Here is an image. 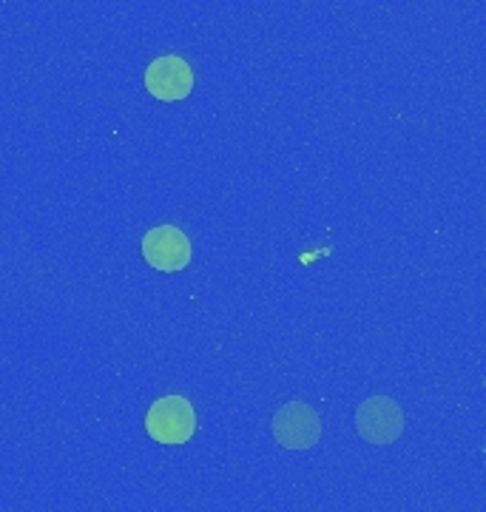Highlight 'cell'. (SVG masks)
Instances as JSON below:
<instances>
[{
  "mask_svg": "<svg viewBox=\"0 0 486 512\" xmlns=\"http://www.w3.org/2000/svg\"><path fill=\"white\" fill-rule=\"evenodd\" d=\"M148 436L160 444H185L197 430V413L182 396H162L145 416Z\"/></svg>",
  "mask_w": 486,
  "mask_h": 512,
  "instance_id": "obj_1",
  "label": "cell"
},
{
  "mask_svg": "<svg viewBox=\"0 0 486 512\" xmlns=\"http://www.w3.org/2000/svg\"><path fill=\"white\" fill-rule=\"evenodd\" d=\"M322 436V421L313 407L302 402L285 404L273 416V439L288 450H310Z\"/></svg>",
  "mask_w": 486,
  "mask_h": 512,
  "instance_id": "obj_2",
  "label": "cell"
},
{
  "mask_svg": "<svg viewBox=\"0 0 486 512\" xmlns=\"http://www.w3.org/2000/svg\"><path fill=\"white\" fill-rule=\"evenodd\" d=\"M143 256L151 268L165 271V274H177L191 262V242L180 228L160 225V228H151L143 237Z\"/></svg>",
  "mask_w": 486,
  "mask_h": 512,
  "instance_id": "obj_3",
  "label": "cell"
},
{
  "mask_svg": "<svg viewBox=\"0 0 486 512\" xmlns=\"http://www.w3.org/2000/svg\"><path fill=\"white\" fill-rule=\"evenodd\" d=\"M356 427H359L361 439H367L370 444H393L404 430V413L393 399L373 396L359 407Z\"/></svg>",
  "mask_w": 486,
  "mask_h": 512,
  "instance_id": "obj_4",
  "label": "cell"
},
{
  "mask_svg": "<svg viewBox=\"0 0 486 512\" xmlns=\"http://www.w3.org/2000/svg\"><path fill=\"white\" fill-rule=\"evenodd\" d=\"M145 89L154 94L157 100L177 103V100H185L191 94V89H194V72H191V66L182 57H157L145 69Z\"/></svg>",
  "mask_w": 486,
  "mask_h": 512,
  "instance_id": "obj_5",
  "label": "cell"
}]
</instances>
